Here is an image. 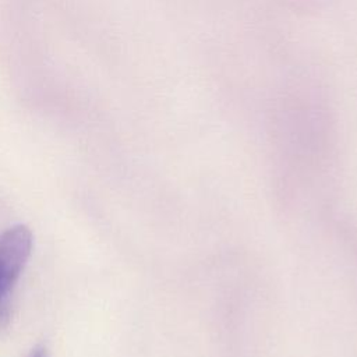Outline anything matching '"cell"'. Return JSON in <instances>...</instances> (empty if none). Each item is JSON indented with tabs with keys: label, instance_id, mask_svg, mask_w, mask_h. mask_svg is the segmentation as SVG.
Masks as SVG:
<instances>
[{
	"label": "cell",
	"instance_id": "6da1fadb",
	"mask_svg": "<svg viewBox=\"0 0 357 357\" xmlns=\"http://www.w3.org/2000/svg\"><path fill=\"white\" fill-rule=\"evenodd\" d=\"M32 241V233L25 225L0 233V328L10 321L11 293L31 255Z\"/></svg>",
	"mask_w": 357,
	"mask_h": 357
},
{
	"label": "cell",
	"instance_id": "7a4b0ae2",
	"mask_svg": "<svg viewBox=\"0 0 357 357\" xmlns=\"http://www.w3.org/2000/svg\"><path fill=\"white\" fill-rule=\"evenodd\" d=\"M29 357H46V350H45V347H42V346L35 347V349L32 350V353H31Z\"/></svg>",
	"mask_w": 357,
	"mask_h": 357
}]
</instances>
